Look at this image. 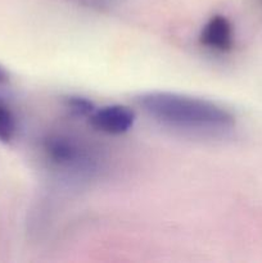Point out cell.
Listing matches in <instances>:
<instances>
[{"instance_id":"obj_1","label":"cell","mask_w":262,"mask_h":263,"mask_svg":"<svg viewBox=\"0 0 262 263\" xmlns=\"http://www.w3.org/2000/svg\"><path fill=\"white\" fill-rule=\"evenodd\" d=\"M152 118L185 131L222 134L235 126V117L216 103L170 91H149L136 98Z\"/></svg>"},{"instance_id":"obj_2","label":"cell","mask_w":262,"mask_h":263,"mask_svg":"<svg viewBox=\"0 0 262 263\" xmlns=\"http://www.w3.org/2000/svg\"><path fill=\"white\" fill-rule=\"evenodd\" d=\"M48 158L55 166L67 170H90L94 166L91 156L81 144L67 136L55 135L46 139L44 144Z\"/></svg>"},{"instance_id":"obj_3","label":"cell","mask_w":262,"mask_h":263,"mask_svg":"<svg viewBox=\"0 0 262 263\" xmlns=\"http://www.w3.org/2000/svg\"><path fill=\"white\" fill-rule=\"evenodd\" d=\"M94 128L110 135H121L131 130L135 123V112L127 105L112 104L94 109L89 116Z\"/></svg>"},{"instance_id":"obj_4","label":"cell","mask_w":262,"mask_h":263,"mask_svg":"<svg viewBox=\"0 0 262 263\" xmlns=\"http://www.w3.org/2000/svg\"><path fill=\"white\" fill-rule=\"evenodd\" d=\"M199 40L205 48L217 51H229L234 45V31L230 21L223 15H213L203 26Z\"/></svg>"},{"instance_id":"obj_5","label":"cell","mask_w":262,"mask_h":263,"mask_svg":"<svg viewBox=\"0 0 262 263\" xmlns=\"http://www.w3.org/2000/svg\"><path fill=\"white\" fill-rule=\"evenodd\" d=\"M17 122L10 108L0 100V141L9 143L15 135Z\"/></svg>"},{"instance_id":"obj_6","label":"cell","mask_w":262,"mask_h":263,"mask_svg":"<svg viewBox=\"0 0 262 263\" xmlns=\"http://www.w3.org/2000/svg\"><path fill=\"white\" fill-rule=\"evenodd\" d=\"M66 107L72 115L77 117H89L95 109L94 104L82 97H68L66 99Z\"/></svg>"},{"instance_id":"obj_7","label":"cell","mask_w":262,"mask_h":263,"mask_svg":"<svg viewBox=\"0 0 262 263\" xmlns=\"http://www.w3.org/2000/svg\"><path fill=\"white\" fill-rule=\"evenodd\" d=\"M8 79H9V74H8V72L5 71L4 67L0 66V85L4 84V82H7Z\"/></svg>"}]
</instances>
